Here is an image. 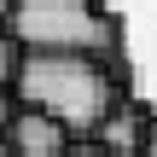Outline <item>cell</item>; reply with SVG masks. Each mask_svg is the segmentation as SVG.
<instances>
[{"label":"cell","instance_id":"1","mask_svg":"<svg viewBox=\"0 0 157 157\" xmlns=\"http://www.w3.org/2000/svg\"><path fill=\"white\" fill-rule=\"evenodd\" d=\"M17 105H35L47 117H58L70 134H93L122 99V58H99V52H23L17 76H12Z\"/></svg>","mask_w":157,"mask_h":157},{"label":"cell","instance_id":"2","mask_svg":"<svg viewBox=\"0 0 157 157\" xmlns=\"http://www.w3.org/2000/svg\"><path fill=\"white\" fill-rule=\"evenodd\" d=\"M6 35L35 52H99V58H122V17L105 0H12L6 12Z\"/></svg>","mask_w":157,"mask_h":157},{"label":"cell","instance_id":"3","mask_svg":"<svg viewBox=\"0 0 157 157\" xmlns=\"http://www.w3.org/2000/svg\"><path fill=\"white\" fill-rule=\"evenodd\" d=\"M6 146H12L17 157H58L64 146H70V128H64L58 117L35 111V105H17L12 122H6Z\"/></svg>","mask_w":157,"mask_h":157},{"label":"cell","instance_id":"4","mask_svg":"<svg viewBox=\"0 0 157 157\" xmlns=\"http://www.w3.org/2000/svg\"><path fill=\"white\" fill-rule=\"evenodd\" d=\"M146 117H151L146 105H134V99H122V105H117V111H111V117H105V122H99L93 134H99V140H105L111 151L134 157V151H140V134H146Z\"/></svg>","mask_w":157,"mask_h":157},{"label":"cell","instance_id":"5","mask_svg":"<svg viewBox=\"0 0 157 157\" xmlns=\"http://www.w3.org/2000/svg\"><path fill=\"white\" fill-rule=\"evenodd\" d=\"M58 157H122V151H111L99 134H70V146H64Z\"/></svg>","mask_w":157,"mask_h":157},{"label":"cell","instance_id":"6","mask_svg":"<svg viewBox=\"0 0 157 157\" xmlns=\"http://www.w3.org/2000/svg\"><path fill=\"white\" fill-rule=\"evenodd\" d=\"M17 58H23V47H17V41L0 29V93L12 87V76H17Z\"/></svg>","mask_w":157,"mask_h":157},{"label":"cell","instance_id":"7","mask_svg":"<svg viewBox=\"0 0 157 157\" xmlns=\"http://www.w3.org/2000/svg\"><path fill=\"white\" fill-rule=\"evenodd\" d=\"M134 157H157V117H146V134H140V151Z\"/></svg>","mask_w":157,"mask_h":157},{"label":"cell","instance_id":"8","mask_svg":"<svg viewBox=\"0 0 157 157\" xmlns=\"http://www.w3.org/2000/svg\"><path fill=\"white\" fill-rule=\"evenodd\" d=\"M12 111H17V99H12V87L0 93V140H6V122H12Z\"/></svg>","mask_w":157,"mask_h":157},{"label":"cell","instance_id":"9","mask_svg":"<svg viewBox=\"0 0 157 157\" xmlns=\"http://www.w3.org/2000/svg\"><path fill=\"white\" fill-rule=\"evenodd\" d=\"M6 12H12V0H0V29H6Z\"/></svg>","mask_w":157,"mask_h":157},{"label":"cell","instance_id":"10","mask_svg":"<svg viewBox=\"0 0 157 157\" xmlns=\"http://www.w3.org/2000/svg\"><path fill=\"white\" fill-rule=\"evenodd\" d=\"M0 157H17V151H12V146H6V140H0Z\"/></svg>","mask_w":157,"mask_h":157}]
</instances>
